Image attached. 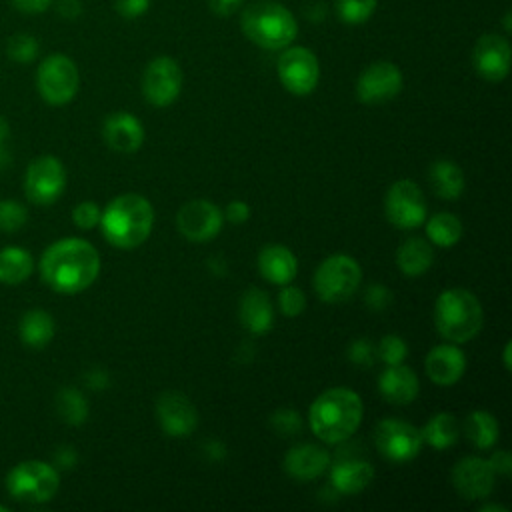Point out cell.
Returning a JSON list of instances; mask_svg holds the SVG:
<instances>
[{
	"instance_id": "obj_1",
	"label": "cell",
	"mask_w": 512,
	"mask_h": 512,
	"mask_svg": "<svg viewBox=\"0 0 512 512\" xmlns=\"http://www.w3.org/2000/svg\"><path fill=\"white\" fill-rule=\"evenodd\" d=\"M100 272L96 248L82 238H62L50 244L40 260L42 280L60 294L86 290Z\"/></svg>"
},
{
	"instance_id": "obj_2",
	"label": "cell",
	"mask_w": 512,
	"mask_h": 512,
	"mask_svg": "<svg viewBox=\"0 0 512 512\" xmlns=\"http://www.w3.org/2000/svg\"><path fill=\"white\" fill-rule=\"evenodd\" d=\"M362 412V400L354 390L330 388L312 402L308 422L322 442L338 444L358 430Z\"/></svg>"
},
{
	"instance_id": "obj_3",
	"label": "cell",
	"mask_w": 512,
	"mask_h": 512,
	"mask_svg": "<svg viewBox=\"0 0 512 512\" xmlns=\"http://www.w3.org/2000/svg\"><path fill=\"white\" fill-rule=\"evenodd\" d=\"M98 224L112 246L128 250L148 240L154 224V210L140 194H120L104 208Z\"/></svg>"
},
{
	"instance_id": "obj_4",
	"label": "cell",
	"mask_w": 512,
	"mask_h": 512,
	"mask_svg": "<svg viewBox=\"0 0 512 512\" xmlns=\"http://www.w3.org/2000/svg\"><path fill=\"white\" fill-rule=\"evenodd\" d=\"M240 28L252 44L264 50H284L298 36L294 14L272 0H260L244 8Z\"/></svg>"
},
{
	"instance_id": "obj_5",
	"label": "cell",
	"mask_w": 512,
	"mask_h": 512,
	"mask_svg": "<svg viewBox=\"0 0 512 512\" xmlns=\"http://www.w3.org/2000/svg\"><path fill=\"white\" fill-rule=\"evenodd\" d=\"M484 322L478 298L466 288L444 290L434 304V324L448 342L462 344L472 340Z\"/></svg>"
},
{
	"instance_id": "obj_6",
	"label": "cell",
	"mask_w": 512,
	"mask_h": 512,
	"mask_svg": "<svg viewBox=\"0 0 512 512\" xmlns=\"http://www.w3.org/2000/svg\"><path fill=\"white\" fill-rule=\"evenodd\" d=\"M362 270L358 262L348 254L328 256L314 274V290L320 300L338 304L348 300L360 286Z\"/></svg>"
},
{
	"instance_id": "obj_7",
	"label": "cell",
	"mask_w": 512,
	"mask_h": 512,
	"mask_svg": "<svg viewBox=\"0 0 512 512\" xmlns=\"http://www.w3.org/2000/svg\"><path fill=\"white\" fill-rule=\"evenodd\" d=\"M58 472L54 466L40 460L20 462L6 476L8 492L28 504L48 502L58 490Z\"/></svg>"
},
{
	"instance_id": "obj_8",
	"label": "cell",
	"mask_w": 512,
	"mask_h": 512,
	"mask_svg": "<svg viewBox=\"0 0 512 512\" xmlns=\"http://www.w3.org/2000/svg\"><path fill=\"white\" fill-rule=\"evenodd\" d=\"M78 86V68L66 54H50L40 62L36 70V88L48 104H68L76 96Z\"/></svg>"
},
{
	"instance_id": "obj_9",
	"label": "cell",
	"mask_w": 512,
	"mask_h": 512,
	"mask_svg": "<svg viewBox=\"0 0 512 512\" xmlns=\"http://www.w3.org/2000/svg\"><path fill=\"white\" fill-rule=\"evenodd\" d=\"M276 70L282 86L296 96L310 94L320 80L318 58L304 46H286L278 56Z\"/></svg>"
},
{
	"instance_id": "obj_10",
	"label": "cell",
	"mask_w": 512,
	"mask_h": 512,
	"mask_svg": "<svg viewBox=\"0 0 512 512\" xmlns=\"http://www.w3.org/2000/svg\"><path fill=\"white\" fill-rule=\"evenodd\" d=\"M66 186V170L56 156H38L28 164L24 190L30 202L48 206L56 202Z\"/></svg>"
},
{
	"instance_id": "obj_11",
	"label": "cell",
	"mask_w": 512,
	"mask_h": 512,
	"mask_svg": "<svg viewBox=\"0 0 512 512\" xmlns=\"http://www.w3.org/2000/svg\"><path fill=\"white\" fill-rule=\"evenodd\" d=\"M386 218L392 226L410 230L426 220V200L422 190L412 180H398L386 192Z\"/></svg>"
},
{
	"instance_id": "obj_12",
	"label": "cell",
	"mask_w": 512,
	"mask_h": 512,
	"mask_svg": "<svg viewBox=\"0 0 512 512\" xmlns=\"http://www.w3.org/2000/svg\"><path fill=\"white\" fill-rule=\"evenodd\" d=\"M182 90V68L170 56H156L142 74V94L158 108L170 106Z\"/></svg>"
},
{
	"instance_id": "obj_13",
	"label": "cell",
	"mask_w": 512,
	"mask_h": 512,
	"mask_svg": "<svg viewBox=\"0 0 512 512\" xmlns=\"http://www.w3.org/2000/svg\"><path fill=\"white\" fill-rule=\"evenodd\" d=\"M374 440L380 454H384L392 462H410L420 454L424 444L422 432L416 426L396 418H386L378 422L374 430Z\"/></svg>"
},
{
	"instance_id": "obj_14",
	"label": "cell",
	"mask_w": 512,
	"mask_h": 512,
	"mask_svg": "<svg viewBox=\"0 0 512 512\" xmlns=\"http://www.w3.org/2000/svg\"><path fill=\"white\" fill-rule=\"evenodd\" d=\"M404 84L402 72L388 60L372 62L362 70L356 82V96L364 104H382L400 94Z\"/></svg>"
},
{
	"instance_id": "obj_15",
	"label": "cell",
	"mask_w": 512,
	"mask_h": 512,
	"mask_svg": "<svg viewBox=\"0 0 512 512\" xmlns=\"http://www.w3.org/2000/svg\"><path fill=\"white\" fill-rule=\"evenodd\" d=\"M222 210L208 200L186 202L176 214L180 234L192 242H208L222 230Z\"/></svg>"
},
{
	"instance_id": "obj_16",
	"label": "cell",
	"mask_w": 512,
	"mask_h": 512,
	"mask_svg": "<svg viewBox=\"0 0 512 512\" xmlns=\"http://www.w3.org/2000/svg\"><path fill=\"white\" fill-rule=\"evenodd\" d=\"M510 42L500 34H484L472 50L474 70L488 82H500L510 70Z\"/></svg>"
},
{
	"instance_id": "obj_17",
	"label": "cell",
	"mask_w": 512,
	"mask_h": 512,
	"mask_svg": "<svg viewBox=\"0 0 512 512\" xmlns=\"http://www.w3.org/2000/svg\"><path fill=\"white\" fill-rule=\"evenodd\" d=\"M496 474L488 460L478 456H466L456 462L452 470V484L456 492L466 500H482L494 490Z\"/></svg>"
},
{
	"instance_id": "obj_18",
	"label": "cell",
	"mask_w": 512,
	"mask_h": 512,
	"mask_svg": "<svg viewBox=\"0 0 512 512\" xmlns=\"http://www.w3.org/2000/svg\"><path fill=\"white\" fill-rule=\"evenodd\" d=\"M156 416L162 430L168 436L182 438L194 432L198 424V412L194 404L182 392H164L156 400Z\"/></svg>"
},
{
	"instance_id": "obj_19",
	"label": "cell",
	"mask_w": 512,
	"mask_h": 512,
	"mask_svg": "<svg viewBox=\"0 0 512 512\" xmlns=\"http://www.w3.org/2000/svg\"><path fill=\"white\" fill-rule=\"evenodd\" d=\"M102 134L106 144L116 152H136L144 142L142 122L128 112H114L104 120Z\"/></svg>"
},
{
	"instance_id": "obj_20",
	"label": "cell",
	"mask_w": 512,
	"mask_h": 512,
	"mask_svg": "<svg viewBox=\"0 0 512 512\" xmlns=\"http://www.w3.org/2000/svg\"><path fill=\"white\" fill-rule=\"evenodd\" d=\"M466 370V356L458 346L440 344L426 356V374L438 386L456 384Z\"/></svg>"
},
{
	"instance_id": "obj_21",
	"label": "cell",
	"mask_w": 512,
	"mask_h": 512,
	"mask_svg": "<svg viewBox=\"0 0 512 512\" xmlns=\"http://www.w3.org/2000/svg\"><path fill=\"white\" fill-rule=\"evenodd\" d=\"M328 466V452L316 444H296L284 456V470L296 480H314Z\"/></svg>"
},
{
	"instance_id": "obj_22",
	"label": "cell",
	"mask_w": 512,
	"mask_h": 512,
	"mask_svg": "<svg viewBox=\"0 0 512 512\" xmlns=\"http://www.w3.org/2000/svg\"><path fill=\"white\" fill-rule=\"evenodd\" d=\"M378 390L390 404H410L420 390L418 376L404 364H390L378 376Z\"/></svg>"
},
{
	"instance_id": "obj_23",
	"label": "cell",
	"mask_w": 512,
	"mask_h": 512,
	"mask_svg": "<svg viewBox=\"0 0 512 512\" xmlns=\"http://www.w3.org/2000/svg\"><path fill=\"white\" fill-rule=\"evenodd\" d=\"M240 322L250 334H266L274 324L272 302L266 292L250 288L240 300Z\"/></svg>"
},
{
	"instance_id": "obj_24",
	"label": "cell",
	"mask_w": 512,
	"mask_h": 512,
	"mask_svg": "<svg viewBox=\"0 0 512 512\" xmlns=\"http://www.w3.org/2000/svg\"><path fill=\"white\" fill-rule=\"evenodd\" d=\"M258 270L268 282L284 286L296 276L298 262L292 250H288L286 246L270 244L264 246L258 254Z\"/></svg>"
},
{
	"instance_id": "obj_25",
	"label": "cell",
	"mask_w": 512,
	"mask_h": 512,
	"mask_svg": "<svg viewBox=\"0 0 512 512\" xmlns=\"http://www.w3.org/2000/svg\"><path fill=\"white\" fill-rule=\"evenodd\" d=\"M374 478V468L366 460H340L330 468V482L340 494H358Z\"/></svg>"
},
{
	"instance_id": "obj_26",
	"label": "cell",
	"mask_w": 512,
	"mask_h": 512,
	"mask_svg": "<svg viewBox=\"0 0 512 512\" xmlns=\"http://www.w3.org/2000/svg\"><path fill=\"white\" fill-rule=\"evenodd\" d=\"M434 262L432 246L424 238H408L396 250V264L406 276H422Z\"/></svg>"
},
{
	"instance_id": "obj_27",
	"label": "cell",
	"mask_w": 512,
	"mask_h": 512,
	"mask_svg": "<svg viewBox=\"0 0 512 512\" xmlns=\"http://www.w3.org/2000/svg\"><path fill=\"white\" fill-rule=\"evenodd\" d=\"M430 186L444 200H456L464 190V172L452 160L440 158L430 166Z\"/></svg>"
},
{
	"instance_id": "obj_28",
	"label": "cell",
	"mask_w": 512,
	"mask_h": 512,
	"mask_svg": "<svg viewBox=\"0 0 512 512\" xmlns=\"http://www.w3.org/2000/svg\"><path fill=\"white\" fill-rule=\"evenodd\" d=\"M18 332L22 342L30 348H44L54 336V320L44 310H28L20 318Z\"/></svg>"
},
{
	"instance_id": "obj_29",
	"label": "cell",
	"mask_w": 512,
	"mask_h": 512,
	"mask_svg": "<svg viewBox=\"0 0 512 512\" xmlns=\"http://www.w3.org/2000/svg\"><path fill=\"white\" fill-rule=\"evenodd\" d=\"M420 432H422V440L436 450L450 448L452 444H456V440L460 436L458 422L450 412L434 414Z\"/></svg>"
},
{
	"instance_id": "obj_30",
	"label": "cell",
	"mask_w": 512,
	"mask_h": 512,
	"mask_svg": "<svg viewBox=\"0 0 512 512\" xmlns=\"http://www.w3.org/2000/svg\"><path fill=\"white\" fill-rule=\"evenodd\" d=\"M498 430V420L486 410H474L464 420L468 440L480 450H488L498 442Z\"/></svg>"
},
{
	"instance_id": "obj_31",
	"label": "cell",
	"mask_w": 512,
	"mask_h": 512,
	"mask_svg": "<svg viewBox=\"0 0 512 512\" xmlns=\"http://www.w3.org/2000/svg\"><path fill=\"white\" fill-rule=\"evenodd\" d=\"M32 256L28 250L8 246L0 250V282L20 284L32 274Z\"/></svg>"
},
{
	"instance_id": "obj_32",
	"label": "cell",
	"mask_w": 512,
	"mask_h": 512,
	"mask_svg": "<svg viewBox=\"0 0 512 512\" xmlns=\"http://www.w3.org/2000/svg\"><path fill=\"white\" fill-rule=\"evenodd\" d=\"M462 232H464V228H462L460 218L450 212H438L426 222L428 238L432 240V244L442 246V248L454 246L462 238Z\"/></svg>"
},
{
	"instance_id": "obj_33",
	"label": "cell",
	"mask_w": 512,
	"mask_h": 512,
	"mask_svg": "<svg viewBox=\"0 0 512 512\" xmlns=\"http://www.w3.org/2000/svg\"><path fill=\"white\" fill-rule=\"evenodd\" d=\"M56 408L64 422L78 426L88 418V404L84 396L74 388H62L56 396Z\"/></svg>"
},
{
	"instance_id": "obj_34",
	"label": "cell",
	"mask_w": 512,
	"mask_h": 512,
	"mask_svg": "<svg viewBox=\"0 0 512 512\" xmlns=\"http://www.w3.org/2000/svg\"><path fill=\"white\" fill-rule=\"evenodd\" d=\"M334 6L338 12V18L344 24L358 26V24H364L374 14L378 0H336Z\"/></svg>"
},
{
	"instance_id": "obj_35",
	"label": "cell",
	"mask_w": 512,
	"mask_h": 512,
	"mask_svg": "<svg viewBox=\"0 0 512 512\" xmlns=\"http://www.w3.org/2000/svg\"><path fill=\"white\" fill-rule=\"evenodd\" d=\"M40 44L32 34H16L8 40L6 52L16 62H32L38 56Z\"/></svg>"
},
{
	"instance_id": "obj_36",
	"label": "cell",
	"mask_w": 512,
	"mask_h": 512,
	"mask_svg": "<svg viewBox=\"0 0 512 512\" xmlns=\"http://www.w3.org/2000/svg\"><path fill=\"white\" fill-rule=\"evenodd\" d=\"M376 356L380 360H384L388 366L390 364H402L408 356V346L400 336L386 334L376 346Z\"/></svg>"
},
{
	"instance_id": "obj_37",
	"label": "cell",
	"mask_w": 512,
	"mask_h": 512,
	"mask_svg": "<svg viewBox=\"0 0 512 512\" xmlns=\"http://www.w3.org/2000/svg\"><path fill=\"white\" fill-rule=\"evenodd\" d=\"M28 212L16 200H2L0 202V230L2 232H16L26 224Z\"/></svg>"
},
{
	"instance_id": "obj_38",
	"label": "cell",
	"mask_w": 512,
	"mask_h": 512,
	"mask_svg": "<svg viewBox=\"0 0 512 512\" xmlns=\"http://www.w3.org/2000/svg\"><path fill=\"white\" fill-rule=\"evenodd\" d=\"M278 304H280L282 314L294 318V316H300L304 312L306 296H304V292L298 286L284 284V288H282V292L278 296Z\"/></svg>"
},
{
	"instance_id": "obj_39",
	"label": "cell",
	"mask_w": 512,
	"mask_h": 512,
	"mask_svg": "<svg viewBox=\"0 0 512 512\" xmlns=\"http://www.w3.org/2000/svg\"><path fill=\"white\" fill-rule=\"evenodd\" d=\"M270 424L274 426V430L282 436H292V434H298L300 428H302V418L296 410L292 408H280L272 414L270 418Z\"/></svg>"
},
{
	"instance_id": "obj_40",
	"label": "cell",
	"mask_w": 512,
	"mask_h": 512,
	"mask_svg": "<svg viewBox=\"0 0 512 512\" xmlns=\"http://www.w3.org/2000/svg\"><path fill=\"white\" fill-rule=\"evenodd\" d=\"M100 208H98V204L96 202H80L76 208H74V212H72V220H74V224L78 226V228H82V230H90V228H94L98 222H100Z\"/></svg>"
},
{
	"instance_id": "obj_41",
	"label": "cell",
	"mask_w": 512,
	"mask_h": 512,
	"mask_svg": "<svg viewBox=\"0 0 512 512\" xmlns=\"http://www.w3.org/2000/svg\"><path fill=\"white\" fill-rule=\"evenodd\" d=\"M348 358L358 366H372L376 362V348L372 342L360 338L348 346Z\"/></svg>"
},
{
	"instance_id": "obj_42",
	"label": "cell",
	"mask_w": 512,
	"mask_h": 512,
	"mask_svg": "<svg viewBox=\"0 0 512 512\" xmlns=\"http://www.w3.org/2000/svg\"><path fill=\"white\" fill-rule=\"evenodd\" d=\"M364 302L370 310H376V312L386 310L392 304V292L382 284H372L364 292Z\"/></svg>"
},
{
	"instance_id": "obj_43",
	"label": "cell",
	"mask_w": 512,
	"mask_h": 512,
	"mask_svg": "<svg viewBox=\"0 0 512 512\" xmlns=\"http://www.w3.org/2000/svg\"><path fill=\"white\" fill-rule=\"evenodd\" d=\"M152 0H114V8L124 18H138L150 8Z\"/></svg>"
},
{
	"instance_id": "obj_44",
	"label": "cell",
	"mask_w": 512,
	"mask_h": 512,
	"mask_svg": "<svg viewBox=\"0 0 512 512\" xmlns=\"http://www.w3.org/2000/svg\"><path fill=\"white\" fill-rule=\"evenodd\" d=\"M250 218V206L242 200H232L226 206V220L232 224H244Z\"/></svg>"
},
{
	"instance_id": "obj_45",
	"label": "cell",
	"mask_w": 512,
	"mask_h": 512,
	"mask_svg": "<svg viewBox=\"0 0 512 512\" xmlns=\"http://www.w3.org/2000/svg\"><path fill=\"white\" fill-rule=\"evenodd\" d=\"M490 466L494 470V474H502V476H510L512 472V456L508 450H496L490 456Z\"/></svg>"
},
{
	"instance_id": "obj_46",
	"label": "cell",
	"mask_w": 512,
	"mask_h": 512,
	"mask_svg": "<svg viewBox=\"0 0 512 512\" xmlns=\"http://www.w3.org/2000/svg\"><path fill=\"white\" fill-rule=\"evenodd\" d=\"M12 6L24 14H40L50 8L54 0H10Z\"/></svg>"
},
{
	"instance_id": "obj_47",
	"label": "cell",
	"mask_w": 512,
	"mask_h": 512,
	"mask_svg": "<svg viewBox=\"0 0 512 512\" xmlns=\"http://www.w3.org/2000/svg\"><path fill=\"white\" fill-rule=\"evenodd\" d=\"M244 0H208V6L218 16H232L242 8Z\"/></svg>"
},
{
	"instance_id": "obj_48",
	"label": "cell",
	"mask_w": 512,
	"mask_h": 512,
	"mask_svg": "<svg viewBox=\"0 0 512 512\" xmlns=\"http://www.w3.org/2000/svg\"><path fill=\"white\" fill-rule=\"evenodd\" d=\"M86 382L92 388H106L108 386V374L104 370H100V368H92L86 374Z\"/></svg>"
},
{
	"instance_id": "obj_49",
	"label": "cell",
	"mask_w": 512,
	"mask_h": 512,
	"mask_svg": "<svg viewBox=\"0 0 512 512\" xmlns=\"http://www.w3.org/2000/svg\"><path fill=\"white\" fill-rule=\"evenodd\" d=\"M54 460H56L62 468H70V466H74V462H76V452H74L70 446H62V448H58V452L54 454Z\"/></svg>"
},
{
	"instance_id": "obj_50",
	"label": "cell",
	"mask_w": 512,
	"mask_h": 512,
	"mask_svg": "<svg viewBox=\"0 0 512 512\" xmlns=\"http://www.w3.org/2000/svg\"><path fill=\"white\" fill-rule=\"evenodd\" d=\"M58 10L66 18H76L82 12V4H80V0H60Z\"/></svg>"
},
{
	"instance_id": "obj_51",
	"label": "cell",
	"mask_w": 512,
	"mask_h": 512,
	"mask_svg": "<svg viewBox=\"0 0 512 512\" xmlns=\"http://www.w3.org/2000/svg\"><path fill=\"white\" fill-rule=\"evenodd\" d=\"M480 512H508V510L500 504H488V506H480Z\"/></svg>"
},
{
	"instance_id": "obj_52",
	"label": "cell",
	"mask_w": 512,
	"mask_h": 512,
	"mask_svg": "<svg viewBox=\"0 0 512 512\" xmlns=\"http://www.w3.org/2000/svg\"><path fill=\"white\" fill-rule=\"evenodd\" d=\"M510 350H512V344L510 342H506V346H504V368L506 370H510Z\"/></svg>"
},
{
	"instance_id": "obj_53",
	"label": "cell",
	"mask_w": 512,
	"mask_h": 512,
	"mask_svg": "<svg viewBox=\"0 0 512 512\" xmlns=\"http://www.w3.org/2000/svg\"><path fill=\"white\" fill-rule=\"evenodd\" d=\"M8 136V122L0 116V144L4 142V138Z\"/></svg>"
},
{
	"instance_id": "obj_54",
	"label": "cell",
	"mask_w": 512,
	"mask_h": 512,
	"mask_svg": "<svg viewBox=\"0 0 512 512\" xmlns=\"http://www.w3.org/2000/svg\"><path fill=\"white\" fill-rule=\"evenodd\" d=\"M504 28H506V32H510V28H512L510 26V12L504 16Z\"/></svg>"
},
{
	"instance_id": "obj_55",
	"label": "cell",
	"mask_w": 512,
	"mask_h": 512,
	"mask_svg": "<svg viewBox=\"0 0 512 512\" xmlns=\"http://www.w3.org/2000/svg\"><path fill=\"white\" fill-rule=\"evenodd\" d=\"M0 512H6V506H0Z\"/></svg>"
}]
</instances>
